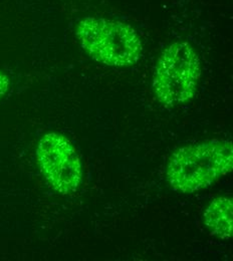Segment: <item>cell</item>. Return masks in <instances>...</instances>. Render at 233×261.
Instances as JSON below:
<instances>
[{"label":"cell","instance_id":"6","mask_svg":"<svg viewBox=\"0 0 233 261\" xmlns=\"http://www.w3.org/2000/svg\"><path fill=\"white\" fill-rule=\"evenodd\" d=\"M9 77L5 73L0 71V98H2L7 93V91L9 90Z\"/></svg>","mask_w":233,"mask_h":261},{"label":"cell","instance_id":"4","mask_svg":"<svg viewBox=\"0 0 233 261\" xmlns=\"http://www.w3.org/2000/svg\"><path fill=\"white\" fill-rule=\"evenodd\" d=\"M36 157L49 186L60 194L74 193L82 184L83 166L71 143L61 134L47 133L39 141Z\"/></svg>","mask_w":233,"mask_h":261},{"label":"cell","instance_id":"5","mask_svg":"<svg viewBox=\"0 0 233 261\" xmlns=\"http://www.w3.org/2000/svg\"><path fill=\"white\" fill-rule=\"evenodd\" d=\"M205 226L214 236L228 240L232 236L233 203L228 197L215 198L204 212Z\"/></svg>","mask_w":233,"mask_h":261},{"label":"cell","instance_id":"1","mask_svg":"<svg viewBox=\"0 0 233 261\" xmlns=\"http://www.w3.org/2000/svg\"><path fill=\"white\" fill-rule=\"evenodd\" d=\"M232 167V143L210 140L176 150L167 164V180L174 190L191 194L209 187Z\"/></svg>","mask_w":233,"mask_h":261},{"label":"cell","instance_id":"3","mask_svg":"<svg viewBox=\"0 0 233 261\" xmlns=\"http://www.w3.org/2000/svg\"><path fill=\"white\" fill-rule=\"evenodd\" d=\"M200 76V60L194 48L188 42H175L160 56L152 88L161 103L173 107L194 97Z\"/></svg>","mask_w":233,"mask_h":261},{"label":"cell","instance_id":"2","mask_svg":"<svg viewBox=\"0 0 233 261\" xmlns=\"http://www.w3.org/2000/svg\"><path fill=\"white\" fill-rule=\"evenodd\" d=\"M76 36L89 56L103 65H135L142 56L139 35L132 27L121 21L87 17L77 24Z\"/></svg>","mask_w":233,"mask_h":261}]
</instances>
